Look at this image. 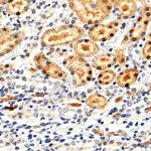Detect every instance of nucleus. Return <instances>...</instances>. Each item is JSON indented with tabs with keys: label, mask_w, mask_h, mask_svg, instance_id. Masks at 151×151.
Instances as JSON below:
<instances>
[{
	"label": "nucleus",
	"mask_w": 151,
	"mask_h": 151,
	"mask_svg": "<svg viewBox=\"0 0 151 151\" xmlns=\"http://www.w3.org/2000/svg\"><path fill=\"white\" fill-rule=\"evenodd\" d=\"M85 35V30L78 25H63L47 29L41 35L40 41L43 47H52L67 45L80 40Z\"/></svg>",
	"instance_id": "obj_1"
},
{
	"label": "nucleus",
	"mask_w": 151,
	"mask_h": 151,
	"mask_svg": "<svg viewBox=\"0 0 151 151\" xmlns=\"http://www.w3.org/2000/svg\"><path fill=\"white\" fill-rule=\"evenodd\" d=\"M70 8L76 13L78 18L85 24H94L103 22L110 15L100 7L97 2L92 0H68Z\"/></svg>",
	"instance_id": "obj_2"
},
{
	"label": "nucleus",
	"mask_w": 151,
	"mask_h": 151,
	"mask_svg": "<svg viewBox=\"0 0 151 151\" xmlns=\"http://www.w3.org/2000/svg\"><path fill=\"white\" fill-rule=\"evenodd\" d=\"M64 65L73 76V84L75 87H83L89 84L93 78L92 67L84 58L79 55H70L64 60Z\"/></svg>",
	"instance_id": "obj_3"
},
{
	"label": "nucleus",
	"mask_w": 151,
	"mask_h": 151,
	"mask_svg": "<svg viewBox=\"0 0 151 151\" xmlns=\"http://www.w3.org/2000/svg\"><path fill=\"white\" fill-rule=\"evenodd\" d=\"M151 20V7L145 5L141 10V13L134 25L128 30L126 35L124 36L122 43L123 45H130L142 40L146 35L148 25Z\"/></svg>",
	"instance_id": "obj_4"
},
{
	"label": "nucleus",
	"mask_w": 151,
	"mask_h": 151,
	"mask_svg": "<svg viewBox=\"0 0 151 151\" xmlns=\"http://www.w3.org/2000/svg\"><path fill=\"white\" fill-rule=\"evenodd\" d=\"M35 67L45 76L55 80H67L68 74L58 64L50 60L45 53L40 52L33 58Z\"/></svg>",
	"instance_id": "obj_5"
},
{
	"label": "nucleus",
	"mask_w": 151,
	"mask_h": 151,
	"mask_svg": "<svg viewBox=\"0 0 151 151\" xmlns=\"http://www.w3.org/2000/svg\"><path fill=\"white\" fill-rule=\"evenodd\" d=\"M119 27H120V21L114 20L109 23H103L100 22L97 24H94L91 28H90L88 35L89 38L97 41H108L110 40L114 35L118 32Z\"/></svg>",
	"instance_id": "obj_6"
},
{
	"label": "nucleus",
	"mask_w": 151,
	"mask_h": 151,
	"mask_svg": "<svg viewBox=\"0 0 151 151\" xmlns=\"http://www.w3.org/2000/svg\"><path fill=\"white\" fill-rule=\"evenodd\" d=\"M25 38V31H14L9 27L1 29V55H7L20 45Z\"/></svg>",
	"instance_id": "obj_7"
},
{
	"label": "nucleus",
	"mask_w": 151,
	"mask_h": 151,
	"mask_svg": "<svg viewBox=\"0 0 151 151\" xmlns=\"http://www.w3.org/2000/svg\"><path fill=\"white\" fill-rule=\"evenodd\" d=\"M99 45L97 42L91 38H85L75 42L74 50L75 53L82 58H92L97 55L99 52Z\"/></svg>",
	"instance_id": "obj_8"
},
{
	"label": "nucleus",
	"mask_w": 151,
	"mask_h": 151,
	"mask_svg": "<svg viewBox=\"0 0 151 151\" xmlns=\"http://www.w3.org/2000/svg\"><path fill=\"white\" fill-rule=\"evenodd\" d=\"M114 8L121 19H128L133 17L137 11V4L135 0H118Z\"/></svg>",
	"instance_id": "obj_9"
},
{
	"label": "nucleus",
	"mask_w": 151,
	"mask_h": 151,
	"mask_svg": "<svg viewBox=\"0 0 151 151\" xmlns=\"http://www.w3.org/2000/svg\"><path fill=\"white\" fill-rule=\"evenodd\" d=\"M139 77V72L135 68L123 70L116 78V83L121 88H129L135 84Z\"/></svg>",
	"instance_id": "obj_10"
},
{
	"label": "nucleus",
	"mask_w": 151,
	"mask_h": 151,
	"mask_svg": "<svg viewBox=\"0 0 151 151\" xmlns=\"http://www.w3.org/2000/svg\"><path fill=\"white\" fill-rule=\"evenodd\" d=\"M30 0H8L5 4V10L10 15H21L30 8Z\"/></svg>",
	"instance_id": "obj_11"
},
{
	"label": "nucleus",
	"mask_w": 151,
	"mask_h": 151,
	"mask_svg": "<svg viewBox=\"0 0 151 151\" xmlns=\"http://www.w3.org/2000/svg\"><path fill=\"white\" fill-rule=\"evenodd\" d=\"M108 99L99 93H93L89 95L88 98L86 99L87 106L92 109H96V110H103V109H105L108 106Z\"/></svg>",
	"instance_id": "obj_12"
},
{
	"label": "nucleus",
	"mask_w": 151,
	"mask_h": 151,
	"mask_svg": "<svg viewBox=\"0 0 151 151\" xmlns=\"http://www.w3.org/2000/svg\"><path fill=\"white\" fill-rule=\"evenodd\" d=\"M92 65L95 69L104 70L107 69H110L112 65H115V60H114L113 53H104V55H100L95 57V58L92 62Z\"/></svg>",
	"instance_id": "obj_13"
},
{
	"label": "nucleus",
	"mask_w": 151,
	"mask_h": 151,
	"mask_svg": "<svg viewBox=\"0 0 151 151\" xmlns=\"http://www.w3.org/2000/svg\"><path fill=\"white\" fill-rule=\"evenodd\" d=\"M116 73L111 69L102 70L98 76V83L101 86H108L116 80Z\"/></svg>",
	"instance_id": "obj_14"
},
{
	"label": "nucleus",
	"mask_w": 151,
	"mask_h": 151,
	"mask_svg": "<svg viewBox=\"0 0 151 151\" xmlns=\"http://www.w3.org/2000/svg\"><path fill=\"white\" fill-rule=\"evenodd\" d=\"M117 1L118 0H97L96 2L104 11H106L107 13H111V10L114 8Z\"/></svg>",
	"instance_id": "obj_15"
},
{
	"label": "nucleus",
	"mask_w": 151,
	"mask_h": 151,
	"mask_svg": "<svg viewBox=\"0 0 151 151\" xmlns=\"http://www.w3.org/2000/svg\"><path fill=\"white\" fill-rule=\"evenodd\" d=\"M114 55V60H115V64L122 65L125 64L126 62V57H125V52L122 48H118L115 52L113 53Z\"/></svg>",
	"instance_id": "obj_16"
},
{
	"label": "nucleus",
	"mask_w": 151,
	"mask_h": 151,
	"mask_svg": "<svg viewBox=\"0 0 151 151\" xmlns=\"http://www.w3.org/2000/svg\"><path fill=\"white\" fill-rule=\"evenodd\" d=\"M142 55L146 60H151V37L144 43L142 47Z\"/></svg>",
	"instance_id": "obj_17"
},
{
	"label": "nucleus",
	"mask_w": 151,
	"mask_h": 151,
	"mask_svg": "<svg viewBox=\"0 0 151 151\" xmlns=\"http://www.w3.org/2000/svg\"><path fill=\"white\" fill-rule=\"evenodd\" d=\"M7 1H8V0H1V4H6Z\"/></svg>",
	"instance_id": "obj_18"
},
{
	"label": "nucleus",
	"mask_w": 151,
	"mask_h": 151,
	"mask_svg": "<svg viewBox=\"0 0 151 151\" xmlns=\"http://www.w3.org/2000/svg\"><path fill=\"white\" fill-rule=\"evenodd\" d=\"M137 1H143V0H137Z\"/></svg>",
	"instance_id": "obj_19"
},
{
	"label": "nucleus",
	"mask_w": 151,
	"mask_h": 151,
	"mask_svg": "<svg viewBox=\"0 0 151 151\" xmlns=\"http://www.w3.org/2000/svg\"><path fill=\"white\" fill-rule=\"evenodd\" d=\"M30 1H35V0H30Z\"/></svg>",
	"instance_id": "obj_20"
},
{
	"label": "nucleus",
	"mask_w": 151,
	"mask_h": 151,
	"mask_svg": "<svg viewBox=\"0 0 151 151\" xmlns=\"http://www.w3.org/2000/svg\"><path fill=\"white\" fill-rule=\"evenodd\" d=\"M150 37H151V35H150Z\"/></svg>",
	"instance_id": "obj_21"
}]
</instances>
